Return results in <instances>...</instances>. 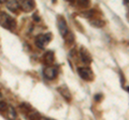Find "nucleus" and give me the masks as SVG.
Listing matches in <instances>:
<instances>
[{
	"label": "nucleus",
	"instance_id": "nucleus-7",
	"mask_svg": "<svg viewBox=\"0 0 129 120\" xmlns=\"http://www.w3.org/2000/svg\"><path fill=\"white\" fill-rule=\"evenodd\" d=\"M57 91L58 92L61 94V97H63L64 98V100H67L68 102H70L71 101V99H72V95H71V93H70V91H69V89L64 86V85H62V86H60V87H58L57 88Z\"/></svg>",
	"mask_w": 129,
	"mask_h": 120
},
{
	"label": "nucleus",
	"instance_id": "nucleus-19",
	"mask_svg": "<svg viewBox=\"0 0 129 120\" xmlns=\"http://www.w3.org/2000/svg\"><path fill=\"white\" fill-rule=\"evenodd\" d=\"M2 98V93H1V91H0V99Z\"/></svg>",
	"mask_w": 129,
	"mask_h": 120
},
{
	"label": "nucleus",
	"instance_id": "nucleus-9",
	"mask_svg": "<svg viewBox=\"0 0 129 120\" xmlns=\"http://www.w3.org/2000/svg\"><path fill=\"white\" fill-rule=\"evenodd\" d=\"M7 8L12 12H17L19 8L17 0H7Z\"/></svg>",
	"mask_w": 129,
	"mask_h": 120
},
{
	"label": "nucleus",
	"instance_id": "nucleus-4",
	"mask_svg": "<svg viewBox=\"0 0 129 120\" xmlns=\"http://www.w3.org/2000/svg\"><path fill=\"white\" fill-rule=\"evenodd\" d=\"M19 7L25 11V12H30L35 9L36 3L35 0H17Z\"/></svg>",
	"mask_w": 129,
	"mask_h": 120
},
{
	"label": "nucleus",
	"instance_id": "nucleus-16",
	"mask_svg": "<svg viewBox=\"0 0 129 120\" xmlns=\"http://www.w3.org/2000/svg\"><path fill=\"white\" fill-rule=\"evenodd\" d=\"M124 2H125V5L129 8V0H124Z\"/></svg>",
	"mask_w": 129,
	"mask_h": 120
},
{
	"label": "nucleus",
	"instance_id": "nucleus-3",
	"mask_svg": "<svg viewBox=\"0 0 129 120\" xmlns=\"http://www.w3.org/2000/svg\"><path fill=\"white\" fill-rule=\"evenodd\" d=\"M51 39H52L51 33L41 34V35H39V37L36 38V44H37V46L40 47V48H44L46 44L50 42Z\"/></svg>",
	"mask_w": 129,
	"mask_h": 120
},
{
	"label": "nucleus",
	"instance_id": "nucleus-1",
	"mask_svg": "<svg viewBox=\"0 0 129 120\" xmlns=\"http://www.w3.org/2000/svg\"><path fill=\"white\" fill-rule=\"evenodd\" d=\"M0 25L3 28H6V29L13 30L16 26V23L13 19V17H11L10 15H8L5 12H1L0 13Z\"/></svg>",
	"mask_w": 129,
	"mask_h": 120
},
{
	"label": "nucleus",
	"instance_id": "nucleus-13",
	"mask_svg": "<svg viewBox=\"0 0 129 120\" xmlns=\"http://www.w3.org/2000/svg\"><path fill=\"white\" fill-rule=\"evenodd\" d=\"M91 24H92V25H94L95 27H102V26L104 25V22L97 19V21H91Z\"/></svg>",
	"mask_w": 129,
	"mask_h": 120
},
{
	"label": "nucleus",
	"instance_id": "nucleus-10",
	"mask_svg": "<svg viewBox=\"0 0 129 120\" xmlns=\"http://www.w3.org/2000/svg\"><path fill=\"white\" fill-rule=\"evenodd\" d=\"M54 53L52 50H47L45 55H44V61H45L46 65H52V63L54 62Z\"/></svg>",
	"mask_w": 129,
	"mask_h": 120
},
{
	"label": "nucleus",
	"instance_id": "nucleus-18",
	"mask_svg": "<svg viewBox=\"0 0 129 120\" xmlns=\"http://www.w3.org/2000/svg\"><path fill=\"white\" fill-rule=\"evenodd\" d=\"M67 1H68V2H73L74 0H67Z\"/></svg>",
	"mask_w": 129,
	"mask_h": 120
},
{
	"label": "nucleus",
	"instance_id": "nucleus-6",
	"mask_svg": "<svg viewBox=\"0 0 129 120\" xmlns=\"http://www.w3.org/2000/svg\"><path fill=\"white\" fill-rule=\"evenodd\" d=\"M80 56H81V60L85 63V65H88V63L91 62V56L88 53V50L85 48V47H81L80 49Z\"/></svg>",
	"mask_w": 129,
	"mask_h": 120
},
{
	"label": "nucleus",
	"instance_id": "nucleus-12",
	"mask_svg": "<svg viewBox=\"0 0 129 120\" xmlns=\"http://www.w3.org/2000/svg\"><path fill=\"white\" fill-rule=\"evenodd\" d=\"M79 3V6L81 7H84V8H87L89 6V0H76Z\"/></svg>",
	"mask_w": 129,
	"mask_h": 120
},
{
	"label": "nucleus",
	"instance_id": "nucleus-17",
	"mask_svg": "<svg viewBox=\"0 0 129 120\" xmlns=\"http://www.w3.org/2000/svg\"><path fill=\"white\" fill-rule=\"evenodd\" d=\"M7 2V0H0V3H5Z\"/></svg>",
	"mask_w": 129,
	"mask_h": 120
},
{
	"label": "nucleus",
	"instance_id": "nucleus-5",
	"mask_svg": "<svg viewBox=\"0 0 129 120\" xmlns=\"http://www.w3.org/2000/svg\"><path fill=\"white\" fill-rule=\"evenodd\" d=\"M57 23H58V30H59L60 34H61L62 37H66L69 32H68V26H67V23L64 21V18L59 17Z\"/></svg>",
	"mask_w": 129,
	"mask_h": 120
},
{
	"label": "nucleus",
	"instance_id": "nucleus-15",
	"mask_svg": "<svg viewBox=\"0 0 129 120\" xmlns=\"http://www.w3.org/2000/svg\"><path fill=\"white\" fill-rule=\"evenodd\" d=\"M34 18H35V21H37V22L40 21V17H38V15H37V14H35V15H34Z\"/></svg>",
	"mask_w": 129,
	"mask_h": 120
},
{
	"label": "nucleus",
	"instance_id": "nucleus-8",
	"mask_svg": "<svg viewBox=\"0 0 129 120\" xmlns=\"http://www.w3.org/2000/svg\"><path fill=\"white\" fill-rule=\"evenodd\" d=\"M43 74L47 79H54L56 77V69L53 67H46L43 71Z\"/></svg>",
	"mask_w": 129,
	"mask_h": 120
},
{
	"label": "nucleus",
	"instance_id": "nucleus-14",
	"mask_svg": "<svg viewBox=\"0 0 129 120\" xmlns=\"http://www.w3.org/2000/svg\"><path fill=\"white\" fill-rule=\"evenodd\" d=\"M7 109V104L5 101H0V111H3Z\"/></svg>",
	"mask_w": 129,
	"mask_h": 120
},
{
	"label": "nucleus",
	"instance_id": "nucleus-2",
	"mask_svg": "<svg viewBox=\"0 0 129 120\" xmlns=\"http://www.w3.org/2000/svg\"><path fill=\"white\" fill-rule=\"evenodd\" d=\"M78 73L80 75V77L81 78H83L84 81H87V82H89V81H92L94 79V73H92V71L89 69V68H87V67H81L78 69Z\"/></svg>",
	"mask_w": 129,
	"mask_h": 120
},
{
	"label": "nucleus",
	"instance_id": "nucleus-11",
	"mask_svg": "<svg viewBox=\"0 0 129 120\" xmlns=\"http://www.w3.org/2000/svg\"><path fill=\"white\" fill-rule=\"evenodd\" d=\"M8 113H9V117L10 118H16V111L13 107L9 106L8 107Z\"/></svg>",
	"mask_w": 129,
	"mask_h": 120
}]
</instances>
